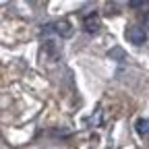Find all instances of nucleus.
I'll return each mask as SVG.
<instances>
[{"label":"nucleus","mask_w":149,"mask_h":149,"mask_svg":"<svg viewBox=\"0 0 149 149\" xmlns=\"http://www.w3.org/2000/svg\"><path fill=\"white\" fill-rule=\"evenodd\" d=\"M83 27H85L87 33H95V31H100V27H102V19H100V15H95V13L87 15V17L83 19Z\"/></svg>","instance_id":"7ed1b4c3"},{"label":"nucleus","mask_w":149,"mask_h":149,"mask_svg":"<svg viewBox=\"0 0 149 149\" xmlns=\"http://www.w3.org/2000/svg\"><path fill=\"white\" fill-rule=\"evenodd\" d=\"M128 6L130 8H143V6H147V2H128Z\"/></svg>","instance_id":"39448f33"},{"label":"nucleus","mask_w":149,"mask_h":149,"mask_svg":"<svg viewBox=\"0 0 149 149\" xmlns=\"http://www.w3.org/2000/svg\"><path fill=\"white\" fill-rule=\"evenodd\" d=\"M145 21H147V23H149V13H147V15H145Z\"/></svg>","instance_id":"423d86ee"},{"label":"nucleus","mask_w":149,"mask_h":149,"mask_svg":"<svg viewBox=\"0 0 149 149\" xmlns=\"http://www.w3.org/2000/svg\"><path fill=\"white\" fill-rule=\"evenodd\" d=\"M126 40L130 44H135V46H143L147 42V31L143 25H130L126 29Z\"/></svg>","instance_id":"f257e3e1"},{"label":"nucleus","mask_w":149,"mask_h":149,"mask_svg":"<svg viewBox=\"0 0 149 149\" xmlns=\"http://www.w3.org/2000/svg\"><path fill=\"white\" fill-rule=\"evenodd\" d=\"M44 31H54V33H58L60 37H70L72 35V27H70V23L68 21H54V23H48L46 27H44Z\"/></svg>","instance_id":"f03ea898"},{"label":"nucleus","mask_w":149,"mask_h":149,"mask_svg":"<svg viewBox=\"0 0 149 149\" xmlns=\"http://www.w3.org/2000/svg\"><path fill=\"white\" fill-rule=\"evenodd\" d=\"M135 130H137L139 137L147 139V137H149V120H147V118H139V120L135 122Z\"/></svg>","instance_id":"20e7f679"}]
</instances>
